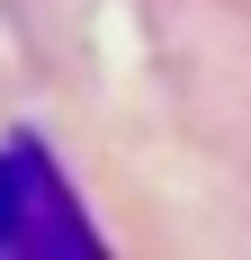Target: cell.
<instances>
[{
  "mask_svg": "<svg viewBox=\"0 0 251 260\" xmlns=\"http://www.w3.org/2000/svg\"><path fill=\"white\" fill-rule=\"evenodd\" d=\"M0 251H90V224L45 171V153L0 161Z\"/></svg>",
  "mask_w": 251,
  "mask_h": 260,
  "instance_id": "obj_1",
  "label": "cell"
}]
</instances>
